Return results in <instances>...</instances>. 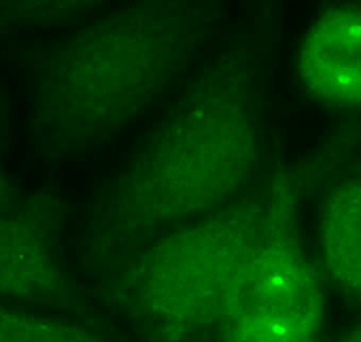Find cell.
Segmentation results:
<instances>
[{"label": "cell", "instance_id": "obj_3", "mask_svg": "<svg viewBox=\"0 0 361 342\" xmlns=\"http://www.w3.org/2000/svg\"><path fill=\"white\" fill-rule=\"evenodd\" d=\"M322 248L333 280L361 302V180L344 182L329 194Z\"/></svg>", "mask_w": 361, "mask_h": 342}, {"label": "cell", "instance_id": "obj_4", "mask_svg": "<svg viewBox=\"0 0 361 342\" xmlns=\"http://www.w3.org/2000/svg\"><path fill=\"white\" fill-rule=\"evenodd\" d=\"M343 342H361V324L358 325L356 329H353Z\"/></svg>", "mask_w": 361, "mask_h": 342}, {"label": "cell", "instance_id": "obj_2", "mask_svg": "<svg viewBox=\"0 0 361 342\" xmlns=\"http://www.w3.org/2000/svg\"><path fill=\"white\" fill-rule=\"evenodd\" d=\"M297 67L312 99L331 109L361 106V8L322 12L300 44Z\"/></svg>", "mask_w": 361, "mask_h": 342}, {"label": "cell", "instance_id": "obj_1", "mask_svg": "<svg viewBox=\"0 0 361 342\" xmlns=\"http://www.w3.org/2000/svg\"><path fill=\"white\" fill-rule=\"evenodd\" d=\"M236 291L228 342L316 341L323 314L318 274L290 241L250 249Z\"/></svg>", "mask_w": 361, "mask_h": 342}]
</instances>
